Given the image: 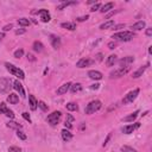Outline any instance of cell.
<instances>
[{
	"label": "cell",
	"instance_id": "1",
	"mask_svg": "<svg viewBox=\"0 0 152 152\" xmlns=\"http://www.w3.org/2000/svg\"><path fill=\"white\" fill-rule=\"evenodd\" d=\"M112 38L119 42H130L134 38V32L133 31H121V32H117L112 36Z\"/></svg>",
	"mask_w": 152,
	"mask_h": 152
},
{
	"label": "cell",
	"instance_id": "2",
	"mask_svg": "<svg viewBox=\"0 0 152 152\" xmlns=\"http://www.w3.org/2000/svg\"><path fill=\"white\" fill-rule=\"evenodd\" d=\"M5 67H6V69L10 71V74H12L13 76H17L19 80H24V79H25L24 71H23L22 69H19L18 67H16V65H13V64H11V63H7V62L5 63Z\"/></svg>",
	"mask_w": 152,
	"mask_h": 152
},
{
	"label": "cell",
	"instance_id": "3",
	"mask_svg": "<svg viewBox=\"0 0 152 152\" xmlns=\"http://www.w3.org/2000/svg\"><path fill=\"white\" fill-rule=\"evenodd\" d=\"M101 106H102V104H101V101H99V100L90 101V102L87 105V107H86V109H85V113H86V114H94L95 112H98V111L101 108Z\"/></svg>",
	"mask_w": 152,
	"mask_h": 152
},
{
	"label": "cell",
	"instance_id": "4",
	"mask_svg": "<svg viewBox=\"0 0 152 152\" xmlns=\"http://www.w3.org/2000/svg\"><path fill=\"white\" fill-rule=\"evenodd\" d=\"M130 70H131V67H130V65H128V67H119L118 69L111 71L109 77H111V79H118V77H121V76L126 75Z\"/></svg>",
	"mask_w": 152,
	"mask_h": 152
},
{
	"label": "cell",
	"instance_id": "5",
	"mask_svg": "<svg viewBox=\"0 0 152 152\" xmlns=\"http://www.w3.org/2000/svg\"><path fill=\"white\" fill-rule=\"evenodd\" d=\"M61 117H62V113H61L59 111H55V112H52L51 114H49V115H48L46 120H48V122H49L50 125L55 126V125H57V124L59 122Z\"/></svg>",
	"mask_w": 152,
	"mask_h": 152
},
{
	"label": "cell",
	"instance_id": "6",
	"mask_svg": "<svg viewBox=\"0 0 152 152\" xmlns=\"http://www.w3.org/2000/svg\"><path fill=\"white\" fill-rule=\"evenodd\" d=\"M138 95H139V89H138V88L131 90V92H130L127 95H125V98L122 99V104H124V105H127V104L133 102V101L137 99Z\"/></svg>",
	"mask_w": 152,
	"mask_h": 152
},
{
	"label": "cell",
	"instance_id": "7",
	"mask_svg": "<svg viewBox=\"0 0 152 152\" xmlns=\"http://www.w3.org/2000/svg\"><path fill=\"white\" fill-rule=\"evenodd\" d=\"M32 13L33 14H39L41 16V20L43 22V23H49L50 22V13L48 12V10H44V9H42V10H38V11H32Z\"/></svg>",
	"mask_w": 152,
	"mask_h": 152
},
{
	"label": "cell",
	"instance_id": "8",
	"mask_svg": "<svg viewBox=\"0 0 152 152\" xmlns=\"http://www.w3.org/2000/svg\"><path fill=\"white\" fill-rule=\"evenodd\" d=\"M139 126H140V124H139V122L131 124V125L124 126V127L121 128V131H122V133H125V134H131V133H133V131H135V130H137Z\"/></svg>",
	"mask_w": 152,
	"mask_h": 152
},
{
	"label": "cell",
	"instance_id": "9",
	"mask_svg": "<svg viewBox=\"0 0 152 152\" xmlns=\"http://www.w3.org/2000/svg\"><path fill=\"white\" fill-rule=\"evenodd\" d=\"M94 63H95V61H93L90 58H81L77 63H76V67L77 68H86V67H89Z\"/></svg>",
	"mask_w": 152,
	"mask_h": 152
},
{
	"label": "cell",
	"instance_id": "10",
	"mask_svg": "<svg viewBox=\"0 0 152 152\" xmlns=\"http://www.w3.org/2000/svg\"><path fill=\"white\" fill-rule=\"evenodd\" d=\"M50 42H51V45L54 49H59L61 48V38L56 35H50Z\"/></svg>",
	"mask_w": 152,
	"mask_h": 152
},
{
	"label": "cell",
	"instance_id": "11",
	"mask_svg": "<svg viewBox=\"0 0 152 152\" xmlns=\"http://www.w3.org/2000/svg\"><path fill=\"white\" fill-rule=\"evenodd\" d=\"M88 76H89V79H92V80H95V81H99V80H101L102 79V72H100V71H98V70H89L88 71Z\"/></svg>",
	"mask_w": 152,
	"mask_h": 152
},
{
	"label": "cell",
	"instance_id": "12",
	"mask_svg": "<svg viewBox=\"0 0 152 152\" xmlns=\"http://www.w3.org/2000/svg\"><path fill=\"white\" fill-rule=\"evenodd\" d=\"M150 65V63H147L146 65H141V67H139L134 72H133V75H132V77L133 79H138V77H140V76H143V74L145 72V70L147 69V67Z\"/></svg>",
	"mask_w": 152,
	"mask_h": 152
},
{
	"label": "cell",
	"instance_id": "13",
	"mask_svg": "<svg viewBox=\"0 0 152 152\" xmlns=\"http://www.w3.org/2000/svg\"><path fill=\"white\" fill-rule=\"evenodd\" d=\"M134 62V57L133 56H127V57H124V58H121L118 63H119V65L120 67H128L131 63H133Z\"/></svg>",
	"mask_w": 152,
	"mask_h": 152
},
{
	"label": "cell",
	"instance_id": "14",
	"mask_svg": "<svg viewBox=\"0 0 152 152\" xmlns=\"http://www.w3.org/2000/svg\"><path fill=\"white\" fill-rule=\"evenodd\" d=\"M13 87H14V89L19 93V95H20L22 98H25V90H24V88H23V85H22L18 80H16V81L13 82Z\"/></svg>",
	"mask_w": 152,
	"mask_h": 152
},
{
	"label": "cell",
	"instance_id": "15",
	"mask_svg": "<svg viewBox=\"0 0 152 152\" xmlns=\"http://www.w3.org/2000/svg\"><path fill=\"white\" fill-rule=\"evenodd\" d=\"M70 86H71V83L70 82H68V83H64V85H62L58 89H57V95H63V94H65L69 89H70Z\"/></svg>",
	"mask_w": 152,
	"mask_h": 152
},
{
	"label": "cell",
	"instance_id": "16",
	"mask_svg": "<svg viewBox=\"0 0 152 152\" xmlns=\"http://www.w3.org/2000/svg\"><path fill=\"white\" fill-rule=\"evenodd\" d=\"M61 134H62V139H63L64 141H70V140L72 139V133H71L69 130H67V128L62 130Z\"/></svg>",
	"mask_w": 152,
	"mask_h": 152
},
{
	"label": "cell",
	"instance_id": "17",
	"mask_svg": "<svg viewBox=\"0 0 152 152\" xmlns=\"http://www.w3.org/2000/svg\"><path fill=\"white\" fill-rule=\"evenodd\" d=\"M29 105H30V108L32 111H36L37 107H38V101L36 100V98L33 95H30L29 96Z\"/></svg>",
	"mask_w": 152,
	"mask_h": 152
},
{
	"label": "cell",
	"instance_id": "18",
	"mask_svg": "<svg viewBox=\"0 0 152 152\" xmlns=\"http://www.w3.org/2000/svg\"><path fill=\"white\" fill-rule=\"evenodd\" d=\"M145 22L144 20H139V22H137L135 24H133L132 25V30L133 31H140V30H143L144 28H145Z\"/></svg>",
	"mask_w": 152,
	"mask_h": 152
},
{
	"label": "cell",
	"instance_id": "19",
	"mask_svg": "<svg viewBox=\"0 0 152 152\" xmlns=\"http://www.w3.org/2000/svg\"><path fill=\"white\" fill-rule=\"evenodd\" d=\"M138 114H139V111H135V112H133V113H131L130 115H127V117H125V118L122 119V121H125V122H131V121H133V120H135V119H137V117H138Z\"/></svg>",
	"mask_w": 152,
	"mask_h": 152
},
{
	"label": "cell",
	"instance_id": "20",
	"mask_svg": "<svg viewBox=\"0 0 152 152\" xmlns=\"http://www.w3.org/2000/svg\"><path fill=\"white\" fill-rule=\"evenodd\" d=\"M114 20H107V22H105L104 24H101L100 25V29L101 30H108V29H111V28H113L114 26Z\"/></svg>",
	"mask_w": 152,
	"mask_h": 152
},
{
	"label": "cell",
	"instance_id": "21",
	"mask_svg": "<svg viewBox=\"0 0 152 152\" xmlns=\"http://www.w3.org/2000/svg\"><path fill=\"white\" fill-rule=\"evenodd\" d=\"M61 26H62L63 29H67V30H69V31H74V30L76 29V25H75V23H70V22H67V23H62V24H61Z\"/></svg>",
	"mask_w": 152,
	"mask_h": 152
},
{
	"label": "cell",
	"instance_id": "22",
	"mask_svg": "<svg viewBox=\"0 0 152 152\" xmlns=\"http://www.w3.org/2000/svg\"><path fill=\"white\" fill-rule=\"evenodd\" d=\"M115 63H117V56L115 55H109L107 57V61H106L107 67H113Z\"/></svg>",
	"mask_w": 152,
	"mask_h": 152
},
{
	"label": "cell",
	"instance_id": "23",
	"mask_svg": "<svg viewBox=\"0 0 152 152\" xmlns=\"http://www.w3.org/2000/svg\"><path fill=\"white\" fill-rule=\"evenodd\" d=\"M7 101H9L10 104H12V105H16V104H18L19 98H18V95H17V94L12 93V94H10V95L7 96Z\"/></svg>",
	"mask_w": 152,
	"mask_h": 152
},
{
	"label": "cell",
	"instance_id": "24",
	"mask_svg": "<svg viewBox=\"0 0 152 152\" xmlns=\"http://www.w3.org/2000/svg\"><path fill=\"white\" fill-rule=\"evenodd\" d=\"M70 90H71L72 94L79 93V92L82 90V85H80V83H74V85L70 86Z\"/></svg>",
	"mask_w": 152,
	"mask_h": 152
},
{
	"label": "cell",
	"instance_id": "25",
	"mask_svg": "<svg viewBox=\"0 0 152 152\" xmlns=\"http://www.w3.org/2000/svg\"><path fill=\"white\" fill-rule=\"evenodd\" d=\"M75 4H76V1H63L61 5L57 6V10H58V11H62V10H64L65 7L71 6V5H75Z\"/></svg>",
	"mask_w": 152,
	"mask_h": 152
},
{
	"label": "cell",
	"instance_id": "26",
	"mask_svg": "<svg viewBox=\"0 0 152 152\" xmlns=\"http://www.w3.org/2000/svg\"><path fill=\"white\" fill-rule=\"evenodd\" d=\"M32 48H33V50H35V51H37V52H42V51H43V48H44V45H43L41 42L36 41V42H33V45H32Z\"/></svg>",
	"mask_w": 152,
	"mask_h": 152
},
{
	"label": "cell",
	"instance_id": "27",
	"mask_svg": "<svg viewBox=\"0 0 152 152\" xmlns=\"http://www.w3.org/2000/svg\"><path fill=\"white\" fill-rule=\"evenodd\" d=\"M113 7H114V4H113V3H107V4H105L104 6L100 7V9H101L100 11H101L102 13H105V12H108L109 10H112Z\"/></svg>",
	"mask_w": 152,
	"mask_h": 152
},
{
	"label": "cell",
	"instance_id": "28",
	"mask_svg": "<svg viewBox=\"0 0 152 152\" xmlns=\"http://www.w3.org/2000/svg\"><path fill=\"white\" fill-rule=\"evenodd\" d=\"M65 107H67V109L70 111V112H74V111H77V109H79L77 104H75V102H69V104H67Z\"/></svg>",
	"mask_w": 152,
	"mask_h": 152
},
{
	"label": "cell",
	"instance_id": "29",
	"mask_svg": "<svg viewBox=\"0 0 152 152\" xmlns=\"http://www.w3.org/2000/svg\"><path fill=\"white\" fill-rule=\"evenodd\" d=\"M7 127L14 128V130H20L22 128V125L18 124V122H16V121H10V122H7Z\"/></svg>",
	"mask_w": 152,
	"mask_h": 152
},
{
	"label": "cell",
	"instance_id": "30",
	"mask_svg": "<svg viewBox=\"0 0 152 152\" xmlns=\"http://www.w3.org/2000/svg\"><path fill=\"white\" fill-rule=\"evenodd\" d=\"M18 24L22 25V26H29L30 25V20L28 18H20V19H18Z\"/></svg>",
	"mask_w": 152,
	"mask_h": 152
},
{
	"label": "cell",
	"instance_id": "31",
	"mask_svg": "<svg viewBox=\"0 0 152 152\" xmlns=\"http://www.w3.org/2000/svg\"><path fill=\"white\" fill-rule=\"evenodd\" d=\"M121 152H138L135 148L131 147V146H127V145H124L121 146Z\"/></svg>",
	"mask_w": 152,
	"mask_h": 152
},
{
	"label": "cell",
	"instance_id": "32",
	"mask_svg": "<svg viewBox=\"0 0 152 152\" xmlns=\"http://www.w3.org/2000/svg\"><path fill=\"white\" fill-rule=\"evenodd\" d=\"M4 114H5L7 118H10V119H14V113H13L11 109H9V108H7V109L4 112Z\"/></svg>",
	"mask_w": 152,
	"mask_h": 152
},
{
	"label": "cell",
	"instance_id": "33",
	"mask_svg": "<svg viewBox=\"0 0 152 152\" xmlns=\"http://www.w3.org/2000/svg\"><path fill=\"white\" fill-rule=\"evenodd\" d=\"M23 55H24V50L23 49H18V50L14 51V57L16 58H20Z\"/></svg>",
	"mask_w": 152,
	"mask_h": 152
},
{
	"label": "cell",
	"instance_id": "34",
	"mask_svg": "<svg viewBox=\"0 0 152 152\" xmlns=\"http://www.w3.org/2000/svg\"><path fill=\"white\" fill-rule=\"evenodd\" d=\"M38 107H39L42 111H44V112L48 111V105H45V102H43V101H38Z\"/></svg>",
	"mask_w": 152,
	"mask_h": 152
},
{
	"label": "cell",
	"instance_id": "35",
	"mask_svg": "<svg viewBox=\"0 0 152 152\" xmlns=\"http://www.w3.org/2000/svg\"><path fill=\"white\" fill-rule=\"evenodd\" d=\"M17 137L19 138V139H22V140H26V134L24 133V132H22V131H17Z\"/></svg>",
	"mask_w": 152,
	"mask_h": 152
},
{
	"label": "cell",
	"instance_id": "36",
	"mask_svg": "<svg viewBox=\"0 0 152 152\" xmlns=\"http://www.w3.org/2000/svg\"><path fill=\"white\" fill-rule=\"evenodd\" d=\"M9 152H22V148L18 147V146H10Z\"/></svg>",
	"mask_w": 152,
	"mask_h": 152
},
{
	"label": "cell",
	"instance_id": "37",
	"mask_svg": "<svg viewBox=\"0 0 152 152\" xmlns=\"http://www.w3.org/2000/svg\"><path fill=\"white\" fill-rule=\"evenodd\" d=\"M100 7H101V5H100L99 3H96V4H94V5L90 7V11H92V12H95V11H98Z\"/></svg>",
	"mask_w": 152,
	"mask_h": 152
},
{
	"label": "cell",
	"instance_id": "38",
	"mask_svg": "<svg viewBox=\"0 0 152 152\" xmlns=\"http://www.w3.org/2000/svg\"><path fill=\"white\" fill-rule=\"evenodd\" d=\"M87 19H89V16H88V14L82 16V17H77V18H76V20H77V22H85V20H87Z\"/></svg>",
	"mask_w": 152,
	"mask_h": 152
},
{
	"label": "cell",
	"instance_id": "39",
	"mask_svg": "<svg viewBox=\"0 0 152 152\" xmlns=\"http://www.w3.org/2000/svg\"><path fill=\"white\" fill-rule=\"evenodd\" d=\"M22 115H23V118H24V119H25L26 121H29V122H31V118H30V114H29V113H26V112H24V113H23Z\"/></svg>",
	"mask_w": 152,
	"mask_h": 152
},
{
	"label": "cell",
	"instance_id": "40",
	"mask_svg": "<svg viewBox=\"0 0 152 152\" xmlns=\"http://www.w3.org/2000/svg\"><path fill=\"white\" fill-rule=\"evenodd\" d=\"M117 48V43L113 41V42H109L108 43V49H111V50H113V49H115Z\"/></svg>",
	"mask_w": 152,
	"mask_h": 152
},
{
	"label": "cell",
	"instance_id": "41",
	"mask_svg": "<svg viewBox=\"0 0 152 152\" xmlns=\"http://www.w3.org/2000/svg\"><path fill=\"white\" fill-rule=\"evenodd\" d=\"M111 137H112V134L111 133H108V135H107V138L105 139V143L102 144V146L105 147V146H107V144H108V141H109V139H111Z\"/></svg>",
	"mask_w": 152,
	"mask_h": 152
},
{
	"label": "cell",
	"instance_id": "42",
	"mask_svg": "<svg viewBox=\"0 0 152 152\" xmlns=\"http://www.w3.org/2000/svg\"><path fill=\"white\" fill-rule=\"evenodd\" d=\"M120 11H121V10H117V11H112V12H111V13H108V14H107V17H106V18H107V19H108V18H109V17H112V16H114V14H115V13H119V12H120Z\"/></svg>",
	"mask_w": 152,
	"mask_h": 152
},
{
	"label": "cell",
	"instance_id": "43",
	"mask_svg": "<svg viewBox=\"0 0 152 152\" xmlns=\"http://www.w3.org/2000/svg\"><path fill=\"white\" fill-rule=\"evenodd\" d=\"M12 26H13L12 24H9V25H5V26L3 28V30H4V31H10V30L12 29Z\"/></svg>",
	"mask_w": 152,
	"mask_h": 152
},
{
	"label": "cell",
	"instance_id": "44",
	"mask_svg": "<svg viewBox=\"0 0 152 152\" xmlns=\"http://www.w3.org/2000/svg\"><path fill=\"white\" fill-rule=\"evenodd\" d=\"M65 121H68V122H72L74 121V117L72 115H70V114H67V120Z\"/></svg>",
	"mask_w": 152,
	"mask_h": 152
},
{
	"label": "cell",
	"instance_id": "45",
	"mask_svg": "<svg viewBox=\"0 0 152 152\" xmlns=\"http://www.w3.org/2000/svg\"><path fill=\"white\" fill-rule=\"evenodd\" d=\"M146 36H148V37L152 36V28H147L146 29Z\"/></svg>",
	"mask_w": 152,
	"mask_h": 152
},
{
	"label": "cell",
	"instance_id": "46",
	"mask_svg": "<svg viewBox=\"0 0 152 152\" xmlns=\"http://www.w3.org/2000/svg\"><path fill=\"white\" fill-rule=\"evenodd\" d=\"M64 126H65V128H68V130L72 128V125H71V122H68V121H65V122H64Z\"/></svg>",
	"mask_w": 152,
	"mask_h": 152
},
{
	"label": "cell",
	"instance_id": "47",
	"mask_svg": "<svg viewBox=\"0 0 152 152\" xmlns=\"http://www.w3.org/2000/svg\"><path fill=\"white\" fill-rule=\"evenodd\" d=\"M28 59H30V61H36V58H35V56H33L32 54H28Z\"/></svg>",
	"mask_w": 152,
	"mask_h": 152
},
{
	"label": "cell",
	"instance_id": "48",
	"mask_svg": "<svg viewBox=\"0 0 152 152\" xmlns=\"http://www.w3.org/2000/svg\"><path fill=\"white\" fill-rule=\"evenodd\" d=\"M23 33H25V30L24 29H20V30H17L16 31V35H23Z\"/></svg>",
	"mask_w": 152,
	"mask_h": 152
},
{
	"label": "cell",
	"instance_id": "49",
	"mask_svg": "<svg viewBox=\"0 0 152 152\" xmlns=\"http://www.w3.org/2000/svg\"><path fill=\"white\" fill-rule=\"evenodd\" d=\"M102 56H104L102 54H98V55H96V61H98V62L102 61Z\"/></svg>",
	"mask_w": 152,
	"mask_h": 152
},
{
	"label": "cell",
	"instance_id": "50",
	"mask_svg": "<svg viewBox=\"0 0 152 152\" xmlns=\"http://www.w3.org/2000/svg\"><path fill=\"white\" fill-rule=\"evenodd\" d=\"M99 86H100L99 83H95V85H92V86H90V89H99Z\"/></svg>",
	"mask_w": 152,
	"mask_h": 152
},
{
	"label": "cell",
	"instance_id": "51",
	"mask_svg": "<svg viewBox=\"0 0 152 152\" xmlns=\"http://www.w3.org/2000/svg\"><path fill=\"white\" fill-rule=\"evenodd\" d=\"M4 37H5V33H4V32H1V33H0V41H1Z\"/></svg>",
	"mask_w": 152,
	"mask_h": 152
}]
</instances>
